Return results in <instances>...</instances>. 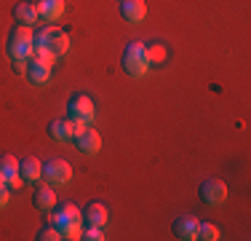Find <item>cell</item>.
Wrapping results in <instances>:
<instances>
[{
  "mask_svg": "<svg viewBox=\"0 0 251 241\" xmlns=\"http://www.w3.org/2000/svg\"><path fill=\"white\" fill-rule=\"evenodd\" d=\"M32 46L35 48H46V51H51L53 57H62V54H67V48H70V35L64 32L62 27H56V24H46L43 30L35 32Z\"/></svg>",
  "mask_w": 251,
  "mask_h": 241,
  "instance_id": "1",
  "label": "cell"
},
{
  "mask_svg": "<svg viewBox=\"0 0 251 241\" xmlns=\"http://www.w3.org/2000/svg\"><path fill=\"white\" fill-rule=\"evenodd\" d=\"M123 70L134 78H142L150 70V62H147V57H145V43L131 40V43L123 48Z\"/></svg>",
  "mask_w": 251,
  "mask_h": 241,
  "instance_id": "2",
  "label": "cell"
},
{
  "mask_svg": "<svg viewBox=\"0 0 251 241\" xmlns=\"http://www.w3.org/2000/svg\"><path fill=\"white\" fill-rule=\"evenodd\" d=\"M43 180L49 185H64L73 180V166H70V161L64 158H49L43 161Z\"/></svg>",
  "mask_w": 251,
  "mask_h": 241,
  "instance_id": "3",
  "label": "cell"
},
{
  "mask_svg": "<svg viewBox=\"0 0 251 241\" xmlns=\"http://www.w3.org/2000/svg\"><path fill=\"white\" fill-rule=\"evenodd\" d=\"M67 107H70V118H80V120H86V123H91L94 113H97L94 110V99L86 91H75L70 96Z\"/></svg>",
  "mask_w": 251,
  "mask_h": 241,
  "instance_id": "4",
  "label": "cell"
},
{
  "mask_svg": "<svg viewBox=\"0 0 251 241\" xmlns=\"http://www.w3.org/2000/svg\"><path fill=\"white\" fill-rule=\"evenodd\" d=\"M198 193H201L203 204H208V207H219V204L227 198V185L219 177H208L206 182L201 185Z\"/></svg>",
  "mask_w": 251,
  "mask_h": 241,
  "instance_id": "5",
  "label": "cell"
},
{
  "mask_svg": "<svg viewBox=\"0 0 251 241\" xmlns=\"http://www.w3.org/2000/svg\"><path fill=\"white\" fill-rule=\"evenodd\" d=\"M70 220H83V212L75 207L73 201H64L59 204V207H53V214H51V225H56L59 231H62L64 225H67Z\"/></svg>",
  "mask_w": 251,
  "mask_h": 241,
  "instance_id": "6",
  "label": "cell"
},
{
  "mask_svg": "<svg viewBox=\"0 0 251 241\" xmlns=\"http://www.w3.org/2000/svg\"><path fill=\"white\" fill-rule=\"evenodd\" d=\"M174 236L179 241H193L198 239V220L193 214H182L174 220Z\"/></svg>",
  "mask_w": 251,
  "mask_h": 241,
  "instance_id": "7",
  "label": "cell"
},
{
  "mask_svg": "<svg viewBox=\"0 0 251 241\" xmlns=\"http://www.w3.org/2000/svg\"><path fill=\"white\" fill-rule=\"evenodd\" d=\"M32 207L38 212H51L56 207V193H53V185H40L38 190L32 193Z\"/></svg>",
  "mask_w": 251,
  "mask_h": 241,
  "instance_id": "8",
  "label": "cell"
},
{
  "mask_svg": "<svg viewBox=\"0 0 251 241\" xmlns=\"http://www.w3.org/2000/svg\"><path fill=\"white\" fill-rule=\"evenodd\" d=\"M27 78H29V83H35V86H43L46 81L51 78V67L46 62H40L38 57H29V62H27Z\"/></svg>",
  "mask_w": 251,
  "mask_h": 241,
  "instance_id": "9",
  "label": "cell"
},
{
  "mask_svg": "<svg viewBox=\"0 0 251 241\" xmlns=\"http://www.w3.org/2000/svg\"><path fill=\"white\" fill-rule=\"evenodd\" d=\"M73 142L77 145V150H83V153H97V150L101 148V137H99L97 129H91V123H88L86 131H83V134H77Z\"/></svg>",
  "mask_w": 251,
  "mask_h": 241,
  "instance_id": "10",
  "label": "cell"
},
{
  "mask_svg": "<svg viewBox=\"0 0 251 241\" xmlns=\"http://www.w3.org/2000/svg\"><path fill=\"white\" fill-rule=\"evenodd\" d=\"M19 174L25 177V182H38L43 177V164H40L35 155H25L19 161Z\"/></svg>",
  "mask_w": 251,
  "mask_h": 241,
  "instance_id": "11",
  "label": "cell"
},
{
  "mask_svg": "<svg viewBox=\"0 0 251 241\" xmlns=\"http://www.w3.org/2000/svg\"><path fill=\"white\" fill-rule=\"evenodd\" d=\"M147 14L145 0H121V16L126 22H142Z\"/></svg>",
  "mask_w": 251,
  "mask_h": 241,
  "instance_id": "12",
  "label": "cell"
},
{
  "mask_svg": "<svg viewBox=\"0 0 251 241\" xmlns=\"http://www.w3.org/2000/svg\"><path fill=\"white\" fill-rule=\"evenodd\" d=\"M35 8H38V16H43L46 22H56L64 14V0H38Z\"/></svg>",
  "mask_w": 251,
  "mask_h": 241,
  "instance_id": "13",
  "label": "cell"
},
{
  "mask_svg": "<svg viewBox=\"0 0 251 241\" xmlns=\"http://www.w3.org/2000/svg\"><path fill=\"white\" fill-rule=\"evenodd\" d=\"M83 220H86V225H107V207L99 201H91L86 204V209H83Z\"/></svg>",
  "mask_w": 251,
  "mask_h": 241,
  "instance_id": "14",
  "label": "cell"
},
{
  "mask_svg": "<svg viewBox=\"0 0 251 241\" xmlns=\"http://www.w3.org/2000/svg\"><path fill=\"white\" fill-rule=\"evenodd\" d=\"M14 19L19 22V24H29V27H32V24L38 22L40 16H38L35 3H16V5H14Z\"/></svg>",
  "mask_w": 251,
  "mask_h": 241,
  "instance_id": "15",
  "label": "cell"
},
{
  "mask_svg": "<svg viewBox=\"0 0 251 241\" xmlns=\"http://www.w3.org/2000/svg\"><path fill=\"white\" fill-rule=\"evenodd\" d=\"M49 137H51V140H56V142L73 140V137H70V118H53L49 123Z\"/></svg>",
  "mask_w": 251,
  "mask_h": 241,
  "instance_id": "16",
  "label": "cell"
},
{
  "mask_svg": "<svg viewBox=\"0 0 251 241\" xmlns=\"http://www.w3.org/2000/svg\"><path fill=\"white\" fill-rule=\"evenodd\" d=\"M32 40H35V32H32L29 24H19V22H16L14 27H11L8 43H32Z\"/></svg>",
  "mask_w": 251,
  "mask_h": 241,
  "instance_id": "17",
  "label": "cell"
},
{
  "mask_svg": "<svg viewBox=\"0 0 251 241\" xmlns=\"http://www.w3.org/2000/svg\"><path fill=\"white\" fill-rule=\"evenodd\" d=\"M145 57L150 64H163L166 57H169V51H166L163 43H158V40H150V43H145Z\"/></svg>",
  "mask_w": 251,
  "mask_h": 241,
  "instance_id": "18",
  "label": "cell"
},
{
  "mask_svg": "<svg viewBox=\"0 0 251 241\" xmlns=\"http://www.w3.org/2000/svg\"><path fill=\"white\" fill-rule=\"evenodd\" d=\"M11 62H29L32 57V43H8Z\"/></svg>",
  "mask_w": 251,
  "mask_h": 241,
  "instance_id": "19",
  "label": "cell"
},
{
  "mask_svg": "<svg viewBox=\"0 0 251 241\" xmlns=\"http://www.w3.org/2000/svg\"><path fill=\"white\" fill-rule=\"evenodd\" d=\"M19 172V158L11 153H3L0 155V174H5V177H11V174Z\"/></svg>",
  "mask_w": 251,
  "mask_h": 241,
  "instance_id": "20",
  "label": "cell"
},
{
  "mask_svg": "<svg viewBox=\"0 0 251 241\" xmlns=\"http://www.w3.org/2000/svg\"><path fill=\"white\" fill-rule=\"evenodd\" d=\"M62 236H64V239H70V241L83 239V220H70L67 225L62 228Z\"/></svg>",
  "mask_w": 251,
  "mask_h": 241,
  "instance_id": "21",
  "label": "cell"
},
{
  "mask_svg": "<svg viewBox=\"0 0 251 241\" xmlns=\"http://www.w3.org/2000/svg\"><path fill=\"white\" fill-rule=\"evenodd\" d=\"M198 239L203 241H217L219 239V228L214 222H198Z\"/></svg>",
  "mask_w": 251,
  "mask_h": 241,
  "instance_id": "22",
  "label": "cell"
},
{
  "mask_svg": "<svg viewBox=\"0 0 251 241\" xmlns=\"http://www.w3.org/2000/svg\"><path fill=\"white\" fill-rule=\"evenodd\" d=\"M38 241H59V239H64L62 236V231H59L56 225H46V228H40L38 231V236H35Z\"/></svg>",
  "mask_w": 251,
  "mask_h": 241,
  "instance_id": "23",
  "label": "cell"
},
{
  "mask_svg": "<svg viewBox=\"0 0 251 241\" xmlns=\"http://www.w3.org/2000/svg\"><path fill=\"white\" fill-rule=\"evenodd\" d=\"M83 239H88V241H101V239H104V233H101V225H86V231H83Z\"/></svg>",
  "mask_w": 251,
  "mask_h": 241,
  "instance_id": "24",
  "label": "cell"
},
{
  "mask_svg": "<svg viewBox=\"0 0 251 241\" xmlns=\"http://www.w3.org/2000/svg\"><path fill=\"white\" fill-rule=\"evenodd\" d=\"M22 185H25V177H22L19 172H16V174H11V177H8V188H11V190L22 188Z\"/></svg>",
  "mask_w": 251,
  "mask_h": 241,
  "instance_id": "25",
  "label": "cell"
},
{
  "mask_svg": "<svg viewBox=\"0 0 251 241\" xmlns=\"http://www.w3.org/2000/svg\"><path fill=\"white\" fill-rule=\"evenodd\" d=\"M8 193H11V188H0V207H5V204H8Z\"/></svg>",
  "mask_w": 251,
  "mask_h": 241,
  "instance_id": "26",
  "label": "cell"
}]
</instances>
